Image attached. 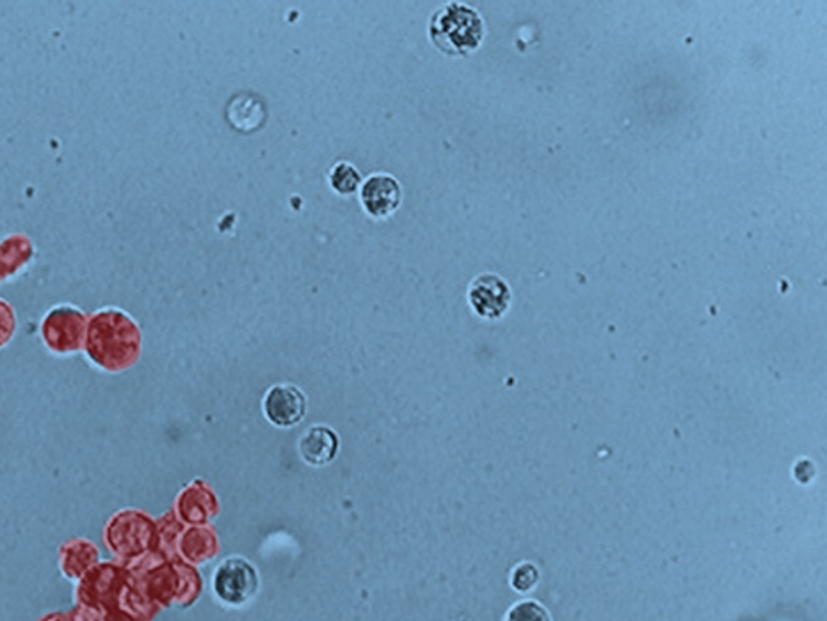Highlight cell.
<instances>
[{
    "label": "cell",
    "instance_id": "obj_1",
    "mask_svg": "<svg viewBox=\"0 0 827 621\" xmlns=\"http://www.w3.org/2000/svg\"><path fill=\"white\" fill-rule=\"evenodd\" d=\"M142 332L138 322L120 308H102L88 318L83 353L96 370L122 374L138 363Z\"/></svg>",
    "mask_w": 827,
    "mask_h": 621
},
{
    "label": "cell",
    "instance_id": "obj_2",
    "mask_svg": "<svg viewBox=\"0 0 827 621\" xmlns=\"http://www.w3.org/2000/svg\"><path fill=\"white\" fill-rule=\"evenodd\" d=\"M431 45L447 55L473 54L485 38L480 13L463 2H448L431 13L428 22Z\"/></svg>",
    "mask_w": 827,
    "mask_h": 621
},
{
    "label": "cell",
    "instance_id": "obj_3",
    "mask_svg": "<svg viewBox=\"0 0 827 621\" xmlns=\"http://www.w3.org/2000/svg\"><path fill=\"white\" fill-rule=\"evenodd\" d=\"M158 531L148 514L123 508L109 517L102 527V544L120 563L138 559L154 549Z\"/></svg>",
    "mask_w": 827,
    "mask_h": 621
},
{
    "label": "cell",
    "instance_id": "obj_4",
    "mask_svg": "<svg viewBox=\"0 0 827 621\" xmlns=\"http://www.w3.org/2000/svg\"><path fill=\"white\" fill-rule=\"evenodd\" d=\"M129 581L131 576L125 564L117 560H101L75 584L73 600L104 613L117 610Z\"/></svg>",
    "mask_w": 827,
    "mask_h": 621
},
{
    "label": "cell",
    "instance_id": "obj_5",
    "mask_svg": "<svg viewBox=\"0 0 827 621\" xmlns=\"http://www.w3.org/2000/svg\"><path fill=\"white\" fill-rule=\"evenodd\" d=\"M88 318L85 311L72 305H59L42 315L39 335L49 353L55 357H72L83 353L85 348Z\"/></svg>",
    "mask_w": 827,
    "mask_h": 621
},
{
    "label": "cell",
    "instance_id": "obj_6",
    "mask_svg": "<svg viewBox=\"0 0 827 621\" xmlns=\"http://www.w3.org/2000/svg\"><path fill=\"white\" fill-rule=\"evenodd\" d=\"M259 584L261 580L254 564L241 557L222 561L212 577L215 596L231 607L245 606L254 599Z\"/></svg>",
    "mask_w": 827,
    "mask_h": 621
},
{
    "label": "cell",
    "instance_id": "obj_7",
    "mask_svg": "<svg viewBox=\"0 0 827 621\" xmlns=\"http://www.w3.org/2000/svg\"><path fill=\"white\" fill-rule=\"evenodd\" d=\"M510 285L497 274H481L471 282L467 301L475 314L484 319L503 318L511 307Z\"/></svg>",
    "mask_w": 827,
    "mask_h": 621
},
{
    "label": "cell",
    "instance_id": "obj_8",
    "mask_svg": "<svg viewBox=\"0 0 827 621\" xmlns=\"http://www.w3.org/2000/svg\"><path fill=\"white\" fill-rule=\"evenodd\" d=\"M362 208L371 218L384 221L400 209L403 188L390 174H372L359 188Z\"/></svg>",
    "mask_w": 827,
    "mask_h": 621
},
{
    "label": "cell",
    "instance_id": "obj_9",
    "mask_svg": "<svg viewBox=\"0 0 827 621\" xmlns=\"http://www.w3.org/2000/svg\"><path fill=\"white\" fill-rule=\"evenodd\" d=\"M308 398L295 385H274L264 398L265 418L274 426L293 427L304 420Z\"/></svg>",
    "mask_w": 827,
    "mask_h": 621
},
{
    "label": "cell",
    "instance_id": "obj_10",
    "mask_svg": "<svg viewBox=\"0 0 827 621\" xmlns=\"http://www.w3.org/2000/svg\"><path fill=\"white\" fill-rule=\"evenodd\" d=\"M59 570L65 580L76 584L102 560L98 544L88 537H72L59 547Z\"/></svg>",
    "mask_w": 827,
    "mask_h": 621
},
{
    "label": "cell",
    "instance_id": "obj_11",
    "mask_svg": "<svg viewBox=\"0 0 827 621\" xmlns=\"http://www.w3.org/2000/svg\"><path fill=\"white\" fill-rule=\"evenodd\" d=\"M338 450H340V438L327 426L309 427L299 440V454L311 467H327L337 458Z\"/></svg>",
    "mask_w": 827,
    "mask_h": 621
},
{
    "label": "cell",
    "instance_id": "obj_12",
    "mask_svg": "<svg viewBox=\"0 0 827 621\" xmlns=\"http://www.w3.org/2000/svg\"><path fill=\"white\" fill-rule=\"evenodd\" d=\"M35 244L26 234H10L0 240V285L22 274L35 258Z\"/></svg>",
    "mask_w": 827,
    "mask_h": 621
},
{
    "label": "cell",
    "instance_id": "obj_13",
    "mask_svg": "<svg viewBox=\"0 0 827 621\" xmlns=\"http://www.w3.org/2000/svg\"><path fill=\"white\" fill-rule=\"evenodd\" d=\"M264 108H262V102L255 101V96H237L228 108V119L242 132L259 128L264 122Z\"/></svg>",
    "mask_w": 827,
    "mask_h": 621
},
{
    "label": "cell",
    "instance_id": "obj_14",
    "mask_svg": "<svg viewBox=\"0 0 827 621\" xmlns=\"http://www.w3.org/2000/svg\"><path fill=\"white\" fill-rule=\"evenodd\" d=\"M328 184L331 189L341 196H351L361 188L362 175L351 162H337L328 174Z\"/></svg>",
    "mask_w": 827,
    "mask_h": 621
},
{
    "label": "cell",
    "instance_id": "obj_15",
    "mask_svg": "<svg viewBox=\"0 0 827 621\" xmlns=\"http://www.w3.org/2000/svg\"><path fill=\"white\" fill-rule=\"evenodd\" d=\"M506 621H551V617L537 600H523L508 612Z\"/></svg>",
    "mask_w": 827,
    "mask_h": 621
},
{
    "label": "cell",
    "instance_id": "obj_16",
    "mask_svg": "<svg viewBox=\"0 0 827 621\" xmlns=\"http://www.w3.org/2000/svg\"><path fill=\"white\" fill-rule=\"evenodd\" d=\"M16 328H18V319H16L15 308L0 298V350L12 344Z\"/></svg>",
    "mask_w": 827,
    "mask_h": 621
},
{
    "label": "cell",
    "instance_id": "obj_17",
    "mask_svg": "<svg viewBox=\"0 0 827 621\" xmlns=\"http://www.w3.org/2000/svg\"><path fill=\"white\" fill-rule=\"evenodd\" d=\"M511 583H513L514 589L521 591V593H527V591L532 589L535 584L538 583L537 567L529 563V561L521 563L519 567L514 568Z\"/></svg>",
    "mask_w": 827,
    "mask_h": 621
},
{
    "label": "cell",
    "instance_id": "obj_18",
    "mask_svg": "<svg viewBox=\"0 0 827 621\" xmlns=\"http://www.w3.org/2000/svg\"><path fill=\"white\" fill-rule=\"evenodd\" d=\"M73 621H104L105 613L95 607L83 606V604H73L68 610Z\"/></svg>",
    "mask_w": 827,
    "mask_h": 621
},
{
    "label": "cell",
    "instance_id": "obj_19",
    "mask_svg": "<svg viewBox=\"0 0 827 621\" xmlns=\"http://www.w3.org/2000/svg\"><path fill=\"white\" fill-rule=\"evenodd\" d=\"M36 621H73L68 610H54V612L45 613Z\"/></svg>",
    "mask_w": 827,
    "mask_h": 621
},
{
    "label": "cell",
    "instance_id": "obj_20",
    "mask_svg": "<svg viewBox=\"0 0 827 621\" xmlns=\"http://www.w3.org/2000/svg\"><path fill=\"white\" fill-rule=\"evenodd\" d=\"M104 621H139L138 619H135V617L129 616V613L123 612V610H111V612L105 613Z\"/></svg>",
    "mask_w": 827,
    "mask_h": 621
}]
</instances>
